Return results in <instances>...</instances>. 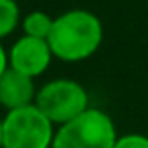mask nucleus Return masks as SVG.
<instances>
[{
	"instance_id": "obj_1",
	"label": "nucleus",
	"mask_w": 148,
	"mask_h": 148,
	"mask_svg": "<svg viewBox=\"0 0 148 148\" xmlns=\"http://www.w3.org/2000/svg\"><path fill=\"white\" fill-rule=\"evenodd\" d=\"M47 43L55 59L63 63H81L99 51L103 43V25L95 12L71 8L55 16Z\"/></svg>"
},
{
	"instance_id": "obj_2",
	"label": "nucleus",
	"mask_w": 148,
	"mask_h": 148,
	"mask_svg": "<svg viewBox=\"0 0 148 148\" xmlns=\"http://www.w3.org/2000/svg\"><path fill=\"white\" fill-rule=\"evenodd\" d=\"M118 136L112 116L91 106L75 120L57 128L53 148H114Z\"/></svg>"
},
{
	"instance_id": "obj_3",
	"label": "nucleus",
	"mask_w": 148,
	"mask_h": 148,
	"mask_svg": "<svg viewBox=\"0 0 148 148\" xmlns=\"http://www.w3.org/2000/svg\"><path fill=\"white\" fill-rule=\"evenodd\" d=\"M57 126L33 103L2 116V148H53Z\"/></svg>"
},
{
	"instance_id": "obj_4",
	"label": "nucleus",
	"mask_w": 148,
	"mask_h": 148,
	"mask_svg": "<svg viewBox=\"0 0 148 148\" xmlns=\"http://www.w3.org/2000/svg\"><path fill=\"white\" fill-rule=\"evenodd\" d=\"M35 106L59 128L81 116L89 103L87 89L71 77H55L37 89Z\"/></svg>"
},
{
	"instance_id": "obj_5",
	"label": "nucleus",
	"mask_w": 148,
	"mask_h": 148,
	"mask_svg": "<svg viewBox=\"0 0 148 148\" xmlns=\"http://www.w3.org/2000/svg\"><path fill=\"white\" fill-rule=\"evenodd\" d=\"M53 51L47 43V39H37L29 35H21L8 49V67L37 79L45 75L53 63Z\"/></svg>"
},
{
	"instance_id": "obj_6",
	"label": "nucleus",
	"mask_w": 148,
	"mask_h": 148,
	"mask_svg": "<svg viewBox=\"0 0 148 148\" xmlns=\"http://www.w3.org/2000/svg\"><path fill=\"white\" fill-rule=\"evenodd\" d=\"M37 89L39 87L35 85V79L8 67L6 73L0 77V108L4 112H12L33 106Z\"/></svg>"
},
{
	"instance_id": "obj_7",
	"label": "nucleus",
	"mask_w": 148,
	"mask_h": 148,
	"mask_svg": "<svg viewBox=\"0 0 148 148\" xmlns=\"http://www.w3.org/2000/svg\"><path fill=\"white\" fill-rule=\"evenodd\" d=\"M53 21H55V16L47 14L45 10H31V12L23 14V21H21L23 35L37 37V39H47L51 29H53Z\"/></svg>"
},
{
	"instance_id": "obj_8",
	"label": "nucleus",
	"mask_w": 148,
	"mask_h": 148,
	"mask_svg": "<svg viewBox=\"0 0 148 148\" xmlns=\"http://www.w3.org/2000/svg\"><path fill=\"white\" fill-rule=\"evenodd\" d=\"M23 21V12L16 0H0V41L10 37Z\"/></svg>"
},
{
	"instance_id": "obj_9",
	"label": "nucleus",
	"mask_w": 148,
	"mask_h": 148,
	"mask_svg": "<svg viewBox=\"0 0 148 148\" xmlns=\"http://www.w3.org/2000/svg\"><path fill=\"white\" fill-rule=\"evenodd\" d=\"M114 148H148V136L132 132V134H122L116 140Z\"/></svg>"
},
{
	"instance_id": "obj_10",
	"label": "nucleus",
	"mask_w": 148,
	"mask_h": 148,
	"mask_svg": "<svg viewBox=\"0 0 148 148\" xmlns=\"http://www.w3.org/2000/svg\"><path fill=\"white\" fill-rule=\"evenodd\" d=\"M8 69V49H4L2 41H0V77H2Z\"/></svg>"
},
{
	"instance_id": "obj_11",
	"label": "nucleus",
	"mask_w": 148,
	"mask_h": 148,
	"mask_svg": "<svg viewBox=\"0 0 148 148\" xmlns=\"http://www.w3.org/2000/svg\"><path fill=\"white\" fill-rule=\"evenodd\" d=\"M0 148H2V116H0Z\"/></svg>"
}]
</instances>
